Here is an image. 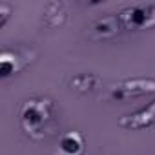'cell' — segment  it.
<instances>
[{"instance_id": "6da1fadb", "label": "cell", "mask_w": 155, "mask_h": 155, "mask_svg": "<svg viewBox=\"0 0 155 155\" xmlns=\"http://www.w3.org/2000/svg\"><path fill=\"white\" fill-rule=\"evenodd\" d=\"M55 102L49 97L28 99L20 108V128L33 140L48 137L55 124Z\"/></svg>"}, {"instance_id": "7a4b0ae2", "label": "cell", "mask_w": 155, "mask_h": 155, "mask_svg": "<svg viewBox=\"0 0 155 155\" xmlns=\"http://www.w3.org/2000/svg\"><path fill=\"white\" fill-rule=\"evenodd\" d=\"M155 93V79L151 77H137V79H126L115 82L108 88L106 99L115 102H128L144 95Z\"/></svg>"}, {"instance_id": "3957f363", "label": "cell", "mask_w": 155, "mask_h": 155, "mask_svg": "<svg viewBox=\"0 0 155 155\" xmlns=\"http://www.w3.org/2000/svg\"><path fill=\"white\" fill-rule=\"evenodd\" d=\"M122 29H151L155 28V4H133L117 13Z\"/></svg>"}, {"instance_id": "277c9868", "label": "cell", "mask_w": 155, "mask_h": 155, "mask_svg": "<svg viewBox=\"0 0 155 155\" xmlns=\"http://www.w3.org/2000/svg\"><path fill=\"white\" fill-rule=\"evenodd\" d=\"M119 126L128 131H140V130H148V128L155 126V101H151L146 108H142L135 113H128V115L120 117Z\"/></svg>"}, {"instance_id": "5b68a950", "label": "cell", "mask_w": 155, "mask_h": 155, "mask_svg": "<svg viewBox=\"0 0 155 155\" xmlns=\"http://www.w3.org/2000/svg\"><path fill=\"white\" fill-rule=\"evenodd\" d=\"M120 29H122V26L119 22V17H117V13H113V15H106V17H101V18L93 20L90 24L86 35H88L90 40L99 42V40H108V38L115 37Z\"/></svg>"}, {"instance_id": "8992f818", "label": "cell", "mask_w": 155, "mask_h": 155, "mask_svg": "<svg viewBox=\"0 0 155 155\" xmlns=\"http://www.w3.org/2000/svg\"><path fill=\"white\" fill-rule=\"evenodd\" d=\"M86 150V142L82 133L79 131H66L60 135L55 155H82Z\"/></svg>"}, {"instance_id": "52a82bcc", "label": "cell", "mask_w": 155, "mask_h": 155, "mask_svg": "<svg viewBox=\"0 0 155 155\" xmlns=\"http://www.w3.org/2000/svg\"><path fill=\"white\" fill-rule=\"evenodd\" d=\"M31 58H22L18 53L13 51H2L0 53V77L2 79H8V77L18 73Z\"/></svg>"}, {"instance_id": "ba28073f", "label": "cell", "mask_w": 155, "mask_h": 155, "mask_svg": "<svg viewBox=\"0 0 155 155\" xmlns=\"http://www.w3.org/2000/svg\"><path fill=\"white\" fill-rule=\"evenodd\" d=\"M66 20V6L62 2H48L44 6V24L49 28H58Z\"/></svg>"}, {"instance_id": "9c48e42d", "label": "cell", "mask_w": 155, "mask_h": 155, "mask_svg": "<svg viewBox=\"0 0 155 155\" xmlns=\"http://www.w3.org/2000/svg\"><path fill=\"white\" fill-rule=\"evenodd\" d=\"M101 84V77L97 73H79L71 79V88L79 93H90Z\"/></svg>"}, {"instance_id": "30bf717a", "label": "cell", "mask_w": 155, "mask_h": 155, "mask_svg": "<svg viewBox=\"0 0 155 155\" xmlns=\"http://www.w3.org/2000/svg\"><path fill=\"white\" fill-rule=\"evenodd\" d=\"M11 17V6L8 2H0V28H4Z\"/></svg>"}]
</instances>
